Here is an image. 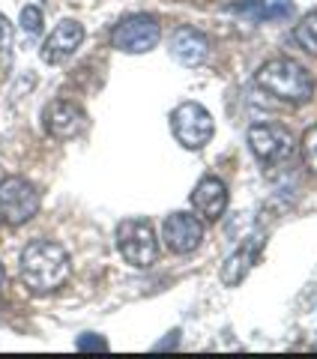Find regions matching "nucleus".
<instances>
[{
  "label": "nucleus",
  "instance_id": "0eeeda50",
  "mask_svg": "<svg viewBox=\"0 0 317 359\" xmlns=\"http://www.w3.org/2000/svg\"><path fill=\"white\" fill-rule=\"evenodd\" d=\"M248 150H252L260 162L273 165V162H285L288 156L297 150V138L293 132L285 126H276V123H255L245 135Z\"/></svg>",
  "mask_w": 317,
  "mask_h": 359
},
{
  "label": "nucleus",
  "instance_id": "6e6552de",
  "mask_svg": "<svg viewBox=\"0 0 317 359\" xmlns=\"http://www.w3.org/2000/svg\"><path fill=\"white\" fill-rule=\"evenodd\" d=\"M42 129L54 141H72L87 129V111L69 99H54L42 108Z\"/></svg>",
  "mask_w": 317,
  "mask_h": 359
},
{
  "label": "nucleus",
  "instance_id": "f03ea898",
  "mask_svg": "<svg viewBox=\"0 0 317 359\" xmlns=\"http://www.w3.org/2000/svg\"><path fill=\"white\" fill-rule=\"evenodd\" d=\"M255 87L290 105H305L314 96V78L302 63L290 57H273L255 72Z\"/></svg>",
  "mask_w": 317,
  "mask_h": 359
},
{
  "label": "nucleus",
  "instance_id": "1a4fd4ad",
  "mask_svg": "<svg viewBox=\"0 0 317 359\" xmlns=\"http://www.w3.org/2000/svg\"><path fill=\"white\" fill-rule=\"evenodd\" d=\"M162 243L174 255H191L203 243V219L195 212H171L162 222Z\"/></svg>",
  "mask_w": 317,
  "mask_h": 359
},
{
  "label": "nucleus",
  "instance_id": "ddd939ff",
  "mask_svg": "<svg viewBox=\"0 0 317 359\" xmlns=\"http://www.w3.org/2000/svg\"><path fill=\"white\" fill-rule=\"evenodd\" d=\"M264 243H267L264 237H248V240H243L240 245H236V252H231V257L222 264V273H219L224 287H236L248 276V269H252L255 261L260 257Z\"/></svg>",
  "mask_w": 317,
  "mask_h": 359
},
{
  "label": "nucleus",
  "instance_id": "39448f33",
  "mask_svg": "<svg viewBox=\"0 0 317 359\" xmlns=\"http://www.w3.org/2000/svg\"><path fill=\"white\" fill-rule=\"evenodd\" d=\"M162 39V25L150 13H135L111 27V48L123 54H150Z\"/></svg>",
  "mask_w": 317,
  "mask_h": 359
},
{
  "label": "nucleus",
  "instance_id": "dca6fc26",
  "mask_svg": "<svg viewBox=\"0 0 317 359\" xmlns=\"http://www.w3.org/2000/svg\"><path fill=\"white\" fill-rule=\"evenodd\" d=\"M299 147H302V159H305V165H309L311 171L317 174V123L302 132V144H299Z\"/></svg>",
  "mask_w": 317,
  "mask_h": 359
},
{
  "label": "nucleus",
  "instance_id": "aec40b11",
  "mask_svg": "<svg viewBox=\"0 0 317 359\" xmlns=\"http://www.w3.org/2000/svg\"><path fill=\"white\" fill-rule=\"evenodd\" d=\"M0 285H4V264H0Z\"/></svg>",
  "mask_w": 317,
  "mask_h": 359
},
{
  "label": "nucleus",
  "instance_id": "9b49d317",
  "mask_svg": "<svg viewBox=\"0 0 317 359\" xmlns=\"http://www.w3.org/2000/svg\"><path fill=\"white\" fill-rule=\"evenodd\" d=\"M191 207L203 222H219L228 210V186L222 177H201L198 186L191 189Z\"/></svg>",
  "mask_w": 317,
  "mask_h": 359
},
{
  "label": "nucleus",
  "instance_id": "7ed1b4c3",
  "mask_svg": "<svg viewBox=\"0 0 317 359\" xmlns=\"http://www.w3.org/2000/svg\"><path fill=\"white\" fill-rule=\"evenodd\" d=\"M117 252L123 255V261L135 269H150L158 261V237L150 219L144 216H129L117 222L114 231Z\"/></svg>",
  "mask_w": 317,
  "mask_h": 359
},
{
  "label": "nucleus",
  "instance_id": "423d86ee",
  "mask_svg": "<svg viewBox=\"0 0 317 359\" xmlns=\"http://www.w3.org/2000/svg\"><path fill=\"white\" fill-rule=\"evenodd\" d=\"M171 132L180 147L203 150L216 135V120L201 102H180L171 111Z\"/></svg>",
  "mask_w": 317,
  "mask_h": 359
},
{
  "label": "nucleus",
  "instance_id": "2eb2a0df",
  "mask_svg": "<svg viewBox=\"0 0 317 359\" xmlns=\"http://www.w3.org/2000/svg\"><path fill=\"white\" fill-rule=\"evenodd\" d=\"M293 36H297V42L302 45L305 51L317 57V9H309V13L302 15L297 30H293Z\"/></svg>",
  "mask_w": 317,
  "mask_h": 359
},
{
  "label": "nucleus",
  "instance_id": "20e7f679",
  "mask_svg": "<svg viewBox=\"0 0 317 359\" xmlns=\"http://www.w3.org/2000/svg\"><path fill=\"white\" fill-rule=\"evenodd\" d=\"M42 198L39 189L30 183V180L9 174L0 180V222L9 224V228H21L27 224L33 216L39 212Z\"/></svg>",
  "mask_w": 317,
  "mask_h": 359
},
{
  "label": "nucleus",
  "instance_id": "6ab92c4d",
  "mask_svg": "<svg viewBox=\"0 0 317 359\" xmlns=\"http://www.w3.org/2000/svg\"><path fill=\"white\" fill-rule=\"evenodd\" d=\"M9 45H13V27H9L6 15H0V51L9 57Z\"/></svg>",
  "mask_w": 317,
  "mask_h": 359
},
{
  "label": "nucleus",
  "instance_id": "9d476101",
  "mask_svg": "<svg viewBox=\"0 0 317 359\" xmlns=\"http://www.w3.org/2000/svg\"><path fill=\"white\" fill-rule=\"evenodd\" d=\"M81 42H84V25L75 21V18H63L60 25L45 36L42 48H39V57L48 66H60L63 60H69L72 54L81 48Z\"/></svg>",
  "mask_w": 317,
  "mask_h": 359
},
{
  "label": "nucleus",
  "instance_id": "f8f14e48",
  "mask_svg": "<svg viewBox=\"0 0 317 359\" xmlns=\"http://www.w3.org/2000/svg\"><path fill=\"white\" fill-rule=\"evenodd\" d=\"M168 51H171V57L180 66L195 69V66H201L203 60L210 57V39L195 27H177L174 36H171V45H168Z\"/></svg>",
  "mask_w": 317,
  "mask_h": 359
},
{
  "label": "nucleus",
  "instance_id": "f257e3e1",
  "mask_svg": "<svg viewBox=\"0 0 317 359\" xmlns=\"http://www.w3.org/2000/svg\"><path fill=\"white\" fill-rule=\"evenodd\" d=\"M69 252L54 240H30L21 249L18 273L30 294H54L69 278Z\"/></svg>",
  "mask_w": 317,
  "mask_h": 359
},
{
  "label": "nucleus",
  "instance_id": "a211bd4d",
  "mask_svg": "<svg viewBox=\"0 0 317 359\" xmlns=\"http://www.w3.org/2000/svg\"><path fill=\"white\" fill-rule=\"evenodd\" d=\"M78 351H108V341L96 332H87L78 339Z\"/></svg>",
  "mask_w": 317,
  "mask_h": 359
},
{
  "label": "nucleus",
  "instance_id": "4468645a",
  "mask_svg": "<svg viewBox=\"0 0 317 359\" xmlns=\"http://www.w3.org/2000/svg\"><path fill=\"white\" fill-rule=\"evenodd\" d=\"M236 13H243L255 21H273V18H288L293 13L290 0H245L236 6Z\"/></svg>",
  "mask_w": 317,
  "mask_h": 359
},
{
  "label": "nucleus",
  "instance_id": "f3484780",
  "mask_svg": "<svg viewBox=\"0 0 317 359\" xmlns=\"http://www.w3.org/2000/svg\"><path fill=\"white\" fill-rule=\"evenodd\" d=\"M18 25L25 27V33H33V36H36V33L42 30V25H45V18H42V9H39V6H25V9H21V18H18Z\"/></svg>",
  "mask_w": 317,
  "mask_h": 359
}]
</instances>
